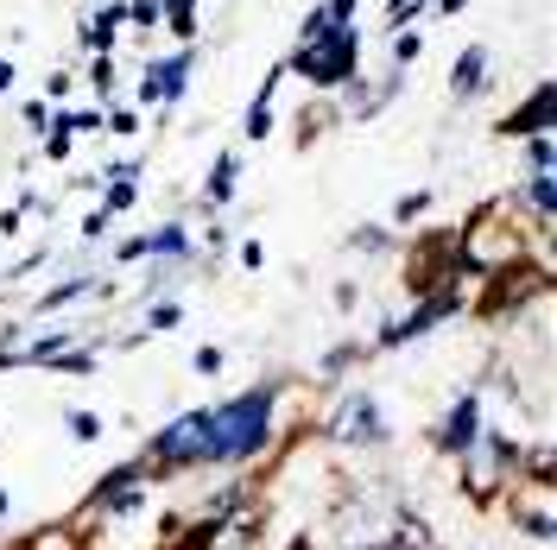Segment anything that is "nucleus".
I'll return each mask as SVG.
<instances>
[{"label": "nucleus", "mask_w": 557, "mask_h": 550, "mask_svg": "<svg viewBox=\"0 0 557 550\" xmlns=\"http://www.w3.org/2000/svg\"><path fill=\"white\" fill-rule=\"evenodd\" d=\"M64 430L76 437V443H102V430H108V424H102L96 412H64Z\"/></svg>", "instance_id": "30"}, {"label": "nucleus", "mask_w": 557, "mask_h": 550, "mask_svg": "<svg viewBox=\"0 0 557 550\" xmlns=\"http://www.w3.org/2000/svg\"><path fill=\"white\" fill-rule=\"evenodd\" d=\"M108 228H114V215H108V209H89V215H83V247H96Z\"/></svg>", "instance_id": "35"}, {"label": "nucleus", "mask_w": 557, "mask_h": 550, "mask_svg": "<svg viewBox=\"0 0 557 550\" xmlns=\"http://www.w3.org/2000/svg\"><path fill=\"white\" fill-rule=\"evenodd\" d=\"M13 367H45V374H96L102 367V348L83 342L76 329H45V336H26L20 348H7L0 354V374H13Z\"/></svg>", "instance_id": "6"}, {"label": "nucleus", "mask_w": 557, "mask_h": 550, "mask_svg": "<svg viewBox=\"0 0 557 550\" xmlns=\"http://www.w3.org/2000/svg\"><path fill=\"white\" fill-rule=\"evenodd\" d=\"M0 518H13V487H0Z\"/></svg>", "instance_id": "41"}, {"label": "nucleus", "mask_w": 557, "mask_h": 550, "mask_svg": "<svg viewBox=\"0 0 557 550\" xmlns=\"http://www.w3.org/2000/svg\"><path fill=\"white\" fill-rule=\"evenodd\" d=\"M177 323H184V298H146V304H139V336H146V342H152V336H165V329H177Z\"/></svg>", "instance_id": "19"}, {"label": "nucleus", "mask_w": 557, "mask_h": 550, "mask_svg": "<svg viewBox=\"0 0 557 550\" xmlns=\"http://www.w3.org/2000/svg\"><path fill=\"white\" fill-rule=\"evenodd\" d=\"M13 83H20V70H13V58H0V96H13Z\"/></svg>", "instance_id": "40"}, {"label": "nucleus", "mask_w": 557, "mask_h": 550, "mask_svg": "<svg viewBox=\"0 0 557 550\" xmlns=\"http://www.w3.org/2000/svg\"><path fill=\"white\" fill-rule=\"evenodd\" d=\"M482 430H487V392L482 386H456L450 399H444V412H437V424H431V449L444 462H456Z\"/></svg>", "instance_id": "7"}, {"label": "nucleus", "mask_w": 557, "mask_h": 550, "mask_svg": "<svg viewBox=\"0 0 557 550\" xmlns=\"http://www.w3.org/2000/svg\"><path fill=\"white\" fill-rule=\"evenodd\" d=\"M418 58H424V33H418V26H399L393 45H386V70H412Z\"/></svg>", "instance_id": "23"}, {"label": "nucleus", "mask_w": 557, "mask_h": 550, "mask_svg": "<svg viewBox=\"0 0 557 550\" xmlns=\"http://www.w3.org/2000/svg\"><path fill=\"white\" fill-rule=\"evenodd\" d=\"M311 430L323 449H343V455H374L393 443V417H386L381 392H368V386H336Z\"/></svg>", "instance_id": "3"}, {"label": "nucleus", "mask_w": 557, "mask_h": 550, "mask_svg": "<svg viewBox=\"0 0 557 550\" xmlns=\"http://www.w3.org/2000/svg\"><path fill=\"white\" fill-rule=\"evenodd\" d=\"M348 253H361V260L393 253V228H386V222H361V228H348Z\"/></svg>", "instance_id": "22"}, {"label": "nucleus", "mask_w": 557, "mask_h": 550, "mask_svg": "<svg viewBox=\"0 0 557 550\" xmlns=\"http://www.w3.org/2000/svg\"><path fill=\"white\" fill-rule=\"evenodd\" d=\"M51 114H58V108L45 102V96H33V102H20V127H26V134H45V127H51Z\"/></svg>", "instance_id": "32"}, {"label": "nucleus", "mask_w": 557, "mask_h": 550, "mask_svg": "<svg viewBox=\"0 0 557 550\" xmlns=\"http://www.w3.org/2000/svg\"><path fill=\"white\" fill-rule=\"evenodd\" d=\"M381 20H386V33H399V26H418V20H424V0H386Z\"/></svg>", "instance_id": "29"}, {"label": "nucleus", "mask_w": 557, "mask_h": 550, "mask_svg": "<svg viewBox=\"0 0 557 550\" xmlns=\"http://www.w3.org/2000/svg\"><path fill=\"white\" fill-rule=\"evenodd\" d=\"M20 222H26V209H20V203H7V209H0V235H13Z\"/></svg>", "instance_id": "39"}, {"label": "nucleus", "mask_w": 557, "mask_h": 550, "mask_svg": "<svg viewBox=\"0 0 557 550\" xmlns=\"http://www.w3.org/2000/svg\"><path fill=\"white\" fill-rule=\"evenodd\" d=\"M190 76H197V45H177L165 58H146V64H139L134 102L152 108V114H165V108H177L190 96Z\"/></svg>", "instance_id": "8"}, {"label": "nucleus", "mask_w": 557, "mask_h": 550, "mask_svg": "<svg viewBox=\"0 0 557 550\" xmlns=\"http://www.w3.org/2000/svg\"><path fill=\"white\" fill-rule=\"evenodd\" d=\"M507 518H513V532L532 538V545H552V482H513L507 487Z\"/></svg>", "instance_id": "11"}, {"label": "nucleus", "mask_w": 557, "mask_h": 550, "mask_svg": "<svg viewBox=\"0 0 557 550\" xmlns=\"http://www.w3.org/2000/svg\"><path fill=\"white\" fill-rule=\"evenodd\" d=\"M159 7H165V33L184 38V45H197V7L203 0H159Z\"/></svg>", "instance_id": "24"}, {"label": "nucleus", "mask_w": 557, "mask_h": 550, "mask_svg": "<svg viewBox=\"0 0 557 550\" xmlns=\"http://www.w3.org/2000/svg\"><path fill=\"white\" fill-rule=\"evenodd\" d=\"M242 152H215V159H209V172H203V197H197V203H203V215H228V209H235V197H242Z\"/></svg>", "instance_id": "14"}, {"label": "nucleus", "mask_w": 557, "mask_h": 550, "mask_svg": "<svg viewBox=\"0 0 557 550\" xmlns=\"http://www.w3.org/2000/svg\"><path fill=\"white\" fill-rule=\"evenodd\" d=\"M127 26H139V33H159V26H165V7H159V0H127Z\"/></svg>", "instance_id": "31"}, {"label": "nucleus", "mask_w": 557, "mask_h": 550, "mask_svg": "<svg viewBox=\"0 0 557 550\" xmlns=\"http://www.w3.org/2000/svg\"><path fill=\"white\" fill-rule=\"evenodd\" d=\"M134 203H139V177H108V184H102V203H96V209H108V215L121 222Z\"/></svg>", "instance_id": "26"}, {"label": "nucleus", "mask_w": 557, "mask_h": 550, "mask_svg": "<svg viewBox=\"0 0 557 550\" xmlns=\"http://www.w3.org/2000/svg\"><path fill=\"white\" fill-rule=\"evenodd\" d=\"M102 134H121V139H134V134H139V108H127V102L102 108Z\"/></svg>", "instance_id": "28"}, {"label": "nucleus", "mask_w": 557, "mask_h": 550, "mask_svg": "<svg viewBox=\"0 0 557 550\" xmlns=\"http://www.w3.org/2000/svg\"><path fill=\"white\" fill-rule=\"evenodd\" d=\"M89 89L102 96V108L121 102V76H114V58H89Z\"/></svg>", "instance_id": "27"}, {"label": "nucleus", "mask_w": 557, "mask_h": 550, "mask_svg": "<svg viewBox=\"0 0 557 550\" xmlns=\"http://www.w3.org/2000/svg\"><path fill=\"white\" fill-rule=\"evenodd\" d=\"M285 405H292V379H253L235 399L203 405V468L247 475L253 462H267L285 437Z\"/></svg>", "instance_id": "1"}, {"label": "nucleus", "mask_w": 557, "mask_h": 550, "mask_svg": "<svg viewBox=\"0 0 557 550\" xmlns=\"http://www.w3.org/2000/svg\"><path fill=\"white\" fill-rule=\"evenodd\" d=\"M355 304H361V291H355V278H343V285H336V310H343V316H348V310H355Z\"/></svg>", "instance_id": "38"}, {"label": "nucleus", "mask_w": 557, "mask_h": 550, "mask_svg": "<svg viewBox=\"0 0 557 550\" xmlns=\"http://www.w3.org/2000/svg\"><path fill=\"white\" fill-rule=\"evenodd\" d=\"M278 89H285V64L267 70V83H260V89H253V102H247V114H242V139H247V146H267V139H273V127H278Z\"/></svg>", "instance_id": "15"}, {"label": "nucleus", "mask_w": 557, "mask_h": 550, "mask_svg": "<svg viewBox=\"0 0 557 550\" xmlns=\"http://www.w3.org/2000/svg\"><path fill=\"white\" fill-rule=\"evenodd\" d=\"M70 89H76V76H70V70H51V76H45V102H51V108H70Z\"/></svg>", "instance_id": "34"}, {"label": "nucleus", "mask_w": 557, "mask_h": 550, "mask_svg": "<svg viewBox=\"0 0 557 550\" xmlns=\"http://www.w3.org/2000/svg\"><path fill=\"white\" fill-rule=\"evenodd\" d=\"M70 152H76V127H70V114L58 108V114H51V127L38 134V159H51V165H64Z\"/></svg>", "instance_id": "20"}, {"label": "nucleus", "mask_w": 557, "mask_h": 550, "mask_svg": "<svg viewBox=\"0 0 557 550\" xmlns=\"http://www.w3.org/2000/svg\"><path fill=\"white\" fill-rule=\"evenodd\" d=\"M89 298H114V285H108L96 266H70L64 278H51L45 291L33 298V316H64V310H76V304H89Z\"/></svg>", "instance_id": "10"}, {"label": "nucleus", "mask_w": 557, "mask_h": 550, "mask_svg": "<svg viewBox=\"0 0 557 550\" xmlns=\"http://www.w3.org/2000/svg\"><path fill=\"white\" fill-rule=\"evenodd\" d=\"M235 260H242L247 273H260V266H267V247L260 241H235Z\"/></svg>", "instance_id": "37"}, {"label": "nucleus", "mask_w": 557, "mask_h": 550, "mask_svg": "<svg viewBox=\"0 0 557 550\" xmlns=\"http://www.w3.org/2000/svg\"><path fill=\"white\" fill-rule=\"evenodd\" d=\"M552 127H557V83H539V89L500 121V134H520V139L525 134H552Z\"/></svg>", "instance_id": "17"}, {"label": "nucleus", "mask_w": 557, "mask_h": 550, "mask_svg": "<svg viewBox=\"0 0 557 550\" xmlns=\"http://www.w3.org/2000/svg\"><path fill=\"white\" fill-rule=\"evenodd\" d=\"M507 215H532V235H552V215H557V177H520L507 197H500Z\"/></svg>", "instance_id": "13"}, {"label": "nucleus", "mask_w": 557, "mask_h": 550, "mask_svg": "<svg viewBox=\"0 0 557 550\" xmlns=\"http://www.w3.org/2000/svg\"><path fill=\"white\" fill-rule=\"evenodd\" d=\"M121 26H127V0H96V7L76 20V45H83V58H114Z\"/></svg>", "instance_id": "12"}, {"label": "nucleus", "mask_w": 557, "mask_h": 550, "mask_svg": "<svg viewBox=\"0 0 557 550\" xmlns=\"http://www.w3.org/2000/svg\"><path fill=\"white\" fill-rule=\"evenodd\" d=\"M285 76H305L311 89H343L348 76H361V26H336L330 13H323V0H317L311 13L298 20V38L285 45Z\"/></svg>", "instance_id": "2"}, {"label": "nucleus", "mask_w": 557, "mask_h": 550, "mask_svg": "<svg viewBox=\"0 0 557 550\" xmlns=\"http://www.w3.org/2000/svg\"><path fill=\"white\" fill-rule=\"evenodd\" d=\"M368 361H374V348L348 336V342H336L330 354H317V361H311V379H317V386H343V379L355 374V367H368Z\"/></svg>", "instance_id": "18"}, {"label": "nucleus", "mask_w": 557, "mask_h": 550, "mask_svg": "<svg viewBox=\"0 0 557 550\" xmlns=\"http://www.w3.org/2000/svg\"><path fill=\"white\" fill-rule=\"evenodd\" d=\"M114 266H152V260H197V228L184 222V215H165L159 228H146V235H127V241L108 253ZM203 266V260H197Z\"/></svg>", "instance_id": "9"}, {"label": "nucleus", "mask_w": 557, "mask_h": 550, "mask_svg": "<svg viewBox=\"0 0 557 550\" xmlns=\"http://www.w3.org/2000/svg\"><path fill=\"white\" fill-rule=\"evenodd\" d=\"M222 367H228V354H222V348H215V342H203V348H197V354H190V374H203V379H215V374H222Z\"/></svg>", "instance_id": "33"}, {"label": "nucleus", "mask_w": 557, "mask_h": 550, "mask_svg": "<svg viewBox=\"0 0 557 550\" xmlns=\"http://www.w3.org/2000/svg\"><path fill=\"white\" fill-rule=\"evenodd\" d=\"M487 76H494V51H487V45H462V51H456V64H450V96L462 108L482 102V96H487Z\"/></svg>", "instance_id": "16"}, {"label": "nucleus", "mask_w": 557, "mask_h": 550, "mask_svg": "<svg viewBox=\"0 0 557 550\" xmlns=\"http://www.w3.org/2000/svg\"><path fill=\"white\" fill-rule=\"evenodd\" d=\"M76 134H102V108H64Z\"/></svg>", "instance_id": "36"}, {"label": "nucleus", "mask_w": 557, "mask_h": 550, "mask_svg": "<svg viewBox=\"0 0 557 550\" xmlns=\"http://www.w3.org/2000/svg\"><path fill=\"white\" fill-rule=\"evenodd\" d=\"M431 215V190H399V203H393V215H386V228L399 235V228H412V222H424Z\"/></svg>", "instance_id": "25"}, {"label": "nucleus", "mask_w": 557, "mask_h": 550, "mask_svg": "<svg viewBox=\"0 0 557 550\" xmlns=\"http://www.w3.org/2000/svg\"><path fill=\"white\" fill-rule=\"evenodd\" d=\"M520 455H525V443L513 430H494V424H487L482 437L456 455V487H462V500H469V507H500L507 487L520 482Z\"/></svg>", "instance_id": "4"}, {"label": "nucleus", "mask_w": 557, "mask_h": 550, "mask_svg": "<svg viewBox=\"0 0 557 550\" xmlns=\"http://www.w3.org/2000/svg\"><path fill=\"white\" fill-rule=\"evenodd\" d=\"M525 177H557V134H525Z\"/></svg>", "instance_id": "21"}, {"label": "nucleus", "mask_w": 557, "mask_h": 550, "mask_svg": "<svg viewBox=\"0 0 557 550\" xmlns=\"http://www.w3.org/2000/svg\"><path fill=\"white\" fill-rule=\"evenodd\" d=\"M152 468L139 462V455H127V462H114L102 482L89 487V507H83V525H127V518H146L152 513Z\"/></svg>", "instance_id": "5"}]
</instances>
